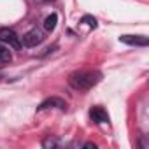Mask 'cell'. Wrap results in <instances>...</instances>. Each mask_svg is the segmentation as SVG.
I'll list each match as a JSON object with an SVG mask.
<instances>
[{"instance_id": "obj_1", "label": "cell", "mask_w": 149, "mask_h": 149, "mask_svg": "<svg viewBox=\"0 0 149 149\" xmlns=\"http://www.w3.org/2000/svg\"><path fill=\"white\" fill-rule=\"evenodd\" d=\"M100 79H102V74L97 70H81V72H74L68 77V84L77 91H88L95 84H98Z\"/></svg>"}, {"instance_id": "obj_2", "label": "cell", "mask_w": 149, "mask_h": 149, "mask_svg": "<svg viewBox=\"0 0 149 149\" xmlns=\"http://www.w3.org/2000/svg\"><path fill=\"white\" fill-rule=\"evenodd\" d=\"M0 42H6L14 49L21 47V40H19L18 33L14 30H11V28H0Z\"/></svg>"}, {"instance_id": "obj_3", "label": "cell", "mask_w": 149, "mask_h": 149, "mask_svg": "<svg viewBox=\"0 0 149 149\" xmlns=\"http://www.w3.org/2000/svg\"><path fill=\"white\" fill-rule=\"evenodd\" d=\"M42 40H44V35H42V32L37 30V28H33V30H30V32H26V33L23 35V46H26V47H35V46L40 44Z\"/></svg>"}, {"instance_id": "obj_4", "label": "cell", "mask_w": 149, "mask_h": 149, "mask_svg": "<svg viewBox=\"0 0 149 149\" xmlns=\"http://www.w3.org/2000/svg\"><path fill=\"white\" fill-rule=\"evenodd\" d=\"M119 42H125L128 46H140V47H146L149 44V39L146 35H121L119 37Z\"/></svg>"}, {"instance_id": "obj_5", "label": "cell", "mask_w": 149, "mask_h": 149, "mask_svg": "<svg viewBox=\"0 0 149 149\" xmlns=\"http://www.w3.org/2000/svg\"><path fill=\"white\" fill-rule=\"evenodd\" d=\"M51 107H58V109L65 111V109H67V102L61 100V98H58V97H51V98H46V100L37 107V111H46V109H51Z\"/></svg>"}, {"instance_id": "obj_6", "label": "cell", "mask_w": 149, "mask_h": 149, "mask_svg": "<svg viewBox=\"0 0 149 149\" xmlns=\"http://www.w3.org/2000/svg\"><path fill=\"white\" fill-rule=\"evenodd\" d=\"M90 118H91V121H95V123H109V114L102 109V107H93L91 111H90Z\"/></svg>"}, {"instance_id": "obj_7", "label": "cell", "mask_w": 149, "mask_h": 149, "mask_svg": "<svg viewBox=\"0 0 149 149\" xmlns=\"http://www.w3.org/2000/svg\"><path fill=\"white\" fill-rule=\"evenodd\" d=\"M56 23H58V16L53 13V14H49L46 19H44V30L46 32H53L54 28H56Z\"/></svg>"}, {"instance_id": "obj_8", "label": "cell", "mask_w": 149, "mask_h": 149, "mask_svg": "<svg viewBox=\"0 0 149 149\" xmlns=\"http://www.w3.org/2000/svg\"><path fill=\"white\" fill-rule=\"evenodd\" d=\"M11 60H13V54H11L9 47L0 46V63H9Z\"/></svg>"}, {"instance_id": "obj_9", "label": "cell", "mask_w": 149, "mask_h": 149, "mask_svg": "<svg viewBox=\"0 0 149 149\" xmlns=\"http://www.w3.org/2000/svg\"><path fill=\"white\" fill-rule=\"evenodd\" d=\"M81 21H83V23H86L90 28H97V19H95L93 16H84Z\"/></svg>"}, {"instance_id": "obj_10", "label": "cell", "mask_w": 149, "mask_h": 149, "mask_svg": "<svg viewBox=\"0 0 149 149\" xmlns=\"http://www.w3.org/2000/svg\"><path fill=\"white\" fill-rule=\"evenodd\" d=\"M84 147H86V149H95L97 146H95V144H90V142H88V144H84Z\"/></svg>"}, {"instance_id": "obj_11", "label": "cell", "mask_w": 149, "mask_h": 149, "mask_svg": "<svg viewBox=\"0 0 149 149\" xmlns=\"http://www.w3.org/2000/svg\"><path fill=\"white\" fill-rule=\"evenodd\" d=\"M42 2H54V0H42Z\"/></svg>"}, {"instance_id": "obj_12", "label": "cell", "mask_w": 149, "mask_h": 149, "mask_svg": "<svg viewBox=\"0 0 149 149\" xmlns=\"http://www.w3.org/2000/svg\"><path fill=\"white\" fill-rule=\"evenodd\" d=\"M0 79H2V72H0Z\"/></svg>"}]
</instances>
